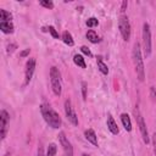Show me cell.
Masks as SVG:
<instances>
[{"label":"cell","instance_id":"1","mask_svg":"<svg viewBox=\"0 0 156 156\" xmlns=\"http://www.w3.org/2000/svg\"><path fill=\"white\" fill-rule=\"evenodd\" d=\"M41 115L45 119V122L54 129H57L61 127V118L58 116V113L49 105V104H43L40 107Z\"/></svg>","mask_w":156,"mask_h":156},{"label":"cell","instance_id":"2","mask_svg":"<svg viewBox=\"0 0 156 156\" xmlns=\"http://www.w3.org/2000/svg\"><path fill=\"white\" fill-rule=\"evenodd\" d=\"M133 62H134V67H135V72L136 76L139 78L140 82L144 80L145 78V71H144V63H143V56H141V50H140V44L135 43L133 46Z\"/></svg>","mask_w":156,"mask_h":156},{"label":"cell","instance_id":"3","mask_svg":"<svg viewBox=\"0 0 156 156\" xmlns=\"http://www.w3.org/2000/svg\"><path fill=\"white\" fill-rule=\"evenodd\" d=\"M143 48H144V56L149 57L151 54V32L149 23L143 24Z\"/></svg>","mask_w":156,"mask_h":156},{"label":"cell","instance_id":"4","mask_svg":"<svg viewBox=\"0 0 156 156\" xmlns=\"http://www.w3.org/2000/svg\"><path fill=\"white\" fill-rule=\"evenodd\" d=\"M50 79H51V88H52L54 94L56 96H60L61 95V83H60L61 74H60V71L55 66L50 68Z\"/></svg>","mask_w":156,"mask_h":156},{"label":"cell","instance_id":"5","mask_svg":"<svg viewBox=\"0 0 156 156\" xmlns=\"http://www.w3.org/2000/svg\"><path fill=\"white\" fill-rule=\"evenodd\" d=\"M118 27H119V32H121L123 39H124L126 41H128L129 38H130V32H132V30H130V23H129L127 16L122 15V16L119 17V20H118Z\"/></svg>","mask_w":156,"mask_h":156},{"label":"cell","instance_id":"6","mask_svg":"<svg viewBox=\"0 0 156 156\" xmlns=\"http://www.w3.org/2000/svg\"><path fill=\"white\" fill-rule=\"evenodd\" d=\"M134 115H135V118H136V121H138V126H139V129H140L143 140H144L145 144H149V143H150V139H149V134H147V128H146L145 121H144V118H143V116L140 115V112H139L138 108L134 110Z\"/></svg>","mask_w":156,"mask_h":156},{"label":"cell","instance_id":"7","mask_svg":"<svg viewBox=\"0 0 156 156\" xmlns=\"http://www.w3.org/2000/svg\"><path fill=\"white\" fill-rule=\"evenodd\" d=\"M65 113H66V117L67 119L73 124V126H78V117L72 107V104H71V100L67 99L65 101Z\"/></svg>","mask_w":156,"mask_h":156},{"label":"cell","instance_id":"8","mask_svg":"<svg viewBox=\"0 0 156 156\" xmlns=\"http://www.w3.org/2000/svg\"><path fill=\"white\" fill-rule=\"evenodd\" d=\"M9 121H10L9 113H7L5 110H2L1 113H0V136H1V140H4V139L6 138Z\"/></svg>","mask_w":156,"mask_h":156},{"label":"cell","instance_id":"9","mask_svg":"<svg viewBox=\"0 0 156 156\" xmlns=\"http://www.w3.org/2000/svg\"><path fill=\"white\" fill-rule=\"evenodd\" d=\"M58 139H60V143H61V145L65 150V156H73V147H72L71 143L68 141V139L66 138L63 132H60Z\"/></svg>","mask_w":156,"mask_h":156},{"label":"cell","instance_id":"10","mask_svg":"<svg viewBox=\"0 0 156 156\" xmlns=\"http://www.w3.org/2000/svg\"><path fill=\"white\" fill-rule=\"evenodd\" d=\"M35 69V58H29L26 63V76H24V84H28L33 77Z\"/></svg>","mask_w":156,"mask_h":156},{"label":"cell","instance_id":"11","mask_svg":"<svg viewBox=\"0 0 156 156\" xmlns=\"http://www.w3.org/2000/svg\"><path fill=\"white\" fill-rule=\"evenodd\" d=\"M107 128L110 129V132L112 134H118V132H119V129L117 127V123L115 122V119H113V117L111 115L107 116Z\"/></svg>","mask_w":156,"mask_h":156},{"label":"cell","instance_id":"12","mask_svg":"<svg viewBox=\"0 0 156 156\" xmlns=\"http://www.w3.org/2000/svg\"><path fill=\"white\" fill-rule=\"evenodd\" d=\"M84 135H85V139L89 143H91L93 145L98 146V138H96V134H95V132L93 129H87L84 132Z\"/></svg>","mask_w":156,"mask_h":156},{"label":"cell","instance_id":"13","mask_svg":"<svg viewBox=\"0 0 156 156\" xmlns=\"http://www.w3.org/2000/svg\"><path fill=\"white\" fill-rule=\"evenodd\" d=\"M121 121H122V124L124 127V129L127 132H130L132 130V122H130V118L127 113H122L121 115Z\"/></svg>","mask_w":156,"mask_h":156},{"label":"cell","instance_id":"14","mask_svg":"<svg viewBox=\"0 0 156 156\" xmlns=\"http://www.w3.org/2000/svg\"><path fill=\"white\" fill-rule=\"evenodd\" d=\"M0 29L4 33L10 34V33L13 32V24H12V22H1L0 23Z\"/></svg>","mask_w":156,"mask_h":156},{"label":"cell","instance_id":"15","mask_svg":"<svg viewBox=\"0 0 156 156\" xmlns=\"http://www.w3.org/2000/svg\"><path fill=\"white\" fill-rule=\"evenodd\" d=\"M62 40H63V43H65V44H67L68 46H72V45L74 44V40H73V38H72L71 33H69V32H67V30H65V32L62 33Z\"/></svg>","mask_w":156,"mask_h":156},{"label":"cell","instance_id":"16","mask_svg":"<svg viewBox=\"0 0 156 156\" xmlns=\"http://www.w3.org/2000/svg\"><path fill=\"white\" fill-rule=\"evenodd\" d=\"M87 38H88V40H89L90 43H93V44H95V43L99 41V37H98L96 32L93 30V29H90V30L87 32Z\"/></svg>","mask_w":156,"mask_h":156},{"label":"cell","instance_id":"17","mask_svg":"<svg viewBox=\"0 0 156 156\" xmlns=\"http://www.w3.org/2000/svg\"><path fill=\"white\" fill-rule=\"evenodd\" d=\"M73 61H74V63L77 65V66H79V67H82V68H85V61H84V57L82 56V55H74L73 56Z\"/></svg>","mask_w":156,"mask_h":156},{"label":"cell","instance_id":"18","mask_svg":"<svg viewBox=\"0 0 156 156\" xmlns=\"http://www.w3.org/2000/svg\"><path fill=\"white\" fill-rule=\"evenodd\" d=\"M12 18V16H11V13L10 12H7L6 10H0V20H1V22H11L10 20Z\"/></svg>","mask_w":156,"mask_h":156},{"label":"cell","instance_id":"19","mask_svg":"<svg viewBox=\"0 0 156 156\" xmlns=\"http://www.w3.org/2000/svg\"><path fill=\"white\" fill-rule=\"evenodd\" d=\"M98 68H99V69H100V72H101V73H104V74H107V73H108L107 65H105L100 57H99V60H98Z\"/></svg>","mask_w":156,"mask_h":156},{"label":"cell","instance_id":"20","mask_svg":"<svg viewBox=\"0 0 156 156\" xmlns=\"http://www.w3.org/2000/svg\"><path fill=\"white\" fill-rule=\"evenodd\" d=\"M56 151H57V147H56V144H50L48 146V151H46V156H55L56 155Z\"/></svg>","mask_w":156,"mask_h":156},{"label":"cell","instance_id":"21","mask_svg":"<svg viewBox=\"0 0 156 156\" xmlns=\"http://www.w3.org/2000/svg\"><path fill=\"white\" fill-rule=\"evenodd\" d=\"M98 23H99V21H98V18H95V17H90V18L87 20V26L90 27V28L98 26Z\"/></svg>","mask_w":156,"mask_h":156},{"label":"cell","instance_id":"22","mask_svg":"<svg viewBox=\"0 0 156 156\" xmlns=\"http://www.w3.org/2000/svg\"><path fill=\"white\" fill-rule=\"evenodd\" d=\"M39 4L41 6H44V7H46V9H52L54 7V2L50 1V0H40Z\"/></svg>","mask_w":156,"mask_h":156},{"label":"cell","instance_id":"23","mask_svg":"<svg viewBox=\"0 0 156 156\" xmlns=\"http://www.w3.org/2000/svg\"><path fill=\"white\" fill-rule=\"evenodd\" d=\"M48 29H49V32L51 33V35H52V37H54L55 39H58V33L56 32V29H55V28H54L52 26H50V27H49Z\"/></svg>","mask_w":156,"mask_h":156},{"label":"cell","instance_id":"24","mask_svg":"<svg viewBox=\"0 0 156 156\" xmlns=\"http://www.w3.org/2000/svg\"><path fill=\"white\" fill-rule=\"evenodd\" d=\"M82 94H83V99H87V83L82 82Z\"/></svg>","mask_w":156,"mask_h":156},{"label":"cell","instance_id":"25","mask_svg":"<svg viewBox=\"0 0 156 156\" xmlns=\"http://www.w3.org/2000/svg\"><path fill=\"white\" fill-rule=\"evenodd\" d=\"M16 48H17V45H16V44H9V45H7V50H6V51H7L9 54H12V52L15 51V49H16Z\"/></svg>","mask_w":156,"mask_h":156},{"label":"cell","instance_id":"26","mask_svg":"<svg viewBox=\"0 0 156 156\" xmlns=\"http://www.w3.org/2000/svg\"><path fill=\"white\" fill-rule=\"evenodd\" d=\"M80 51H82L84 55H87V56H91V52H90V50H89L87 46H84V45L80 48Z\"/></svg>","mask_w":156,"mask_h":156},{"label":"cell","instance_id":"27","mask_svg":"<svg viewBox=\"0 0 156 156\" xmlns=\"http://www.w3.org/2000/svg\"><path fill=\"white\" fill-rule=\"evenodd\" d=\"M29 52H30V49H26V50H23V51L20 52V56L21 57H26V56L29 55Z\"/></svg>","mask_w":156,"mask_h":156},{"label":"cell","instance_id":"28","mask_svg":"<svg viewBox=\"0 0 156 156\" xmlns=\"http://www.w3.org/2000/svg\"><path fill=\"white\" fill-rule=\"evenodd\" d=\"M127 6H128V1H127V0L122 1V5H121V11H122V12H124V11H126V9H127Z\"/></svg>","mask_w":156,"mask_h":156},{"label":"cell","instance_id":"29","mask_svg":"<svg viewBox=\"0 0 156 156\" xmlns=\"http://www.w3.org/2000/svg\"><path fill=\"white\" fill-rule=\"evenodd\" d=\"M152 144H154V152H155V156H156V133L152 135Z\"/></svg>","mask_w":156,"mask_h":156},{"label":"cell","instance_id":"30","mask_svg":"<svg viewBox=\"0 0 156 156\" xmlns=\"http://www.w3.org/2000/svg\"><path fill=\"white\" fill-rule=\"evenodd\" d=\"M150 91H151V98L152 99H156V91H155V88L154 87L150 88Z\"/></svg>","mask_w":156,"mask_h":156},{"label":"cell","instance_id":"31","mask_svg":"<svg viewBox=\"0 0 156 156\" xmlns=\"http://www.w3.org/2000/svg\"><path fill=\"white\" fill-rule=\"evenodd\" d=\"M37 156H44V151H43V147H41V146L38 147V154H37Z\"/></svg>","mask_w":156,"mask_h":156},{"label":"cell","instance_id":"32","mask_svg":"<svg viewBox=\"0 0 156 156\" xmlns=\"http://www.w3.org/2000/svg\"><path fill=\"white\" fill-rule=\"evenodd\" d=\"M4 156H11V154H10V152H6V154H5Z\"/></svg>","mask_w":156,"mask_h":156},{"label":"cell","instance_id":"33","mask_svg":"<svg viewBox=\"0 0 156 156\" xmlns=\"http://www.w3.org/2000/svg\"><path fill=\"white\" fill-rule=\"evenodd\" d=\"M82 156H89V155H88V154H83Z\"/></svg>","mask_w":156,"mask_h":156}]
</instances>
